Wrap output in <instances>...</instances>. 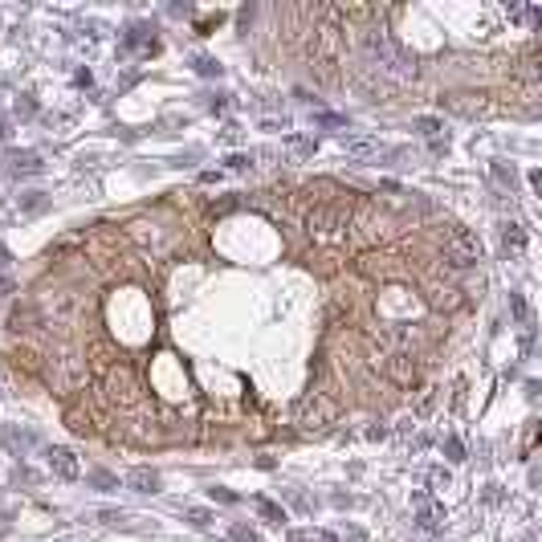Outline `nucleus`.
<instances>
[{
	"label": "nucleus",
	"mask_w": 542,
	"mask_h": 542,
	"mask_svg": "<svg viewBox=\"0 0 542 542\" xmlns=\"http://www.w3.org/2000/svg\"><path fill=\"white\" fill-rule=\"evenodd\" d=\"M441 245H445L449 265H456V270L481 265V257H485V249H481L477 232H473V228H465V225H449V228H445V237H441Z\"/></svg>",
	"instance_id": "obj_1"
},
{
	"label": "nucleus",
	"mask_w": 542,
	"mask_h": 542,
	"mask_svg": "<svg viewBox=\"0 0 542 542\" xmlns=\"http://www.w3.org/2000/svg\"><path fill=\"white\" fill-rule=\"evenodd\" d=\"M412 522L424 530V534H441V526H445V505L436 501L432 494H424V490H416L412 494Z\"/></svg>",
	"instance_id": "obj_2"
},
{
	"label": "nucleus",
	"mask_w": 542,
	"mask_h": 542,
	"mask_svg": "<svg viewBox=\"0 0 542 542\" xmlns=\"http://www.w3.org/2000/svg\"><path fill=\"white\" fill-rule=\"evenodd\" d=\"M306 228H310V237L330 241V237H339V232L347 228V212H343V208H330V204H318L314 212L306 217Z\"/></svg>",
	"instance_id": "obj_3"
},
{
	"label": "nucleus",
	"mask_w": 542,
	"mask_h": 542,
	"mask_svg": "<svg viewBox=\"0 0 542 542\" xmlns=\"http://www.w3.org/2000/svg\"><path fill=\"white\" fill-rule=\"evenodd\" d=\"M441 106H449L452 114H461V119H477V114H485V110H490L485 94H445V98H441Z\"/></svg>",
	"instance_id": "obj_4"
},
{
	"label": "nucleus",
	"mask_w": 542,
	"mask_h": 542,
	"mask_svg": "<svg viewBox=\"0 0 542 542\" xmlns=\"http://www.w3.org/2000/svg\"><path fill=\"white\" fill-rule=\"evenodd\" d=\"M49 456V469L61 477V481H74L78 473H82V465H78V456H74V449H66V445H53V449L46 452Z\"/></svg>",
	"instance_id": "obj_5"
},
{
	"label": "nucleus",
	"mask_w": 542,
	"mask_h": 542,
	"mask_svg": "<svg viewBox=\"0 0 542 542\" xmlns=\"http://www.w3.org/2000/svg\"><path fill=\"white\" fill-rule=\"evenodd\" d=\"M159 473L155 469H147V465H139V469H131L127 473V490H135V494H159Z\"/></svg>",
	"instance_id": "obj_6"
},
{
	"label": "nucleus",
	"mask_w": 542,
	"mask_h": 542,
	"mask_svg": "<svg viewBox=\"0 0 542 542\" xmlns=\"http://www.w3.org/2000/svg\"><path fill=\"white\" fill-rule=\"evenodd\" d=\"M501 249H505L510 257H522V253H526V228L505 221V225H501Z\"/></svg>",
	"instance_id": "obj_7"
},
{
	"label": "nucleus",
	"mask_w": 542,
	"mask_h": 542,
	"mask_svg": "<svg viewBox=\"0 0 542 542\" xmlns=\"http://www.w3.org/2000/svg\"><path fill=\"white\" fill-rule=\"evenodd\" d=\"M180 514H183V522L196 526V530H212V526H217V514L204 510V505H180Z\"/></svg>",
	"instance_id": "obj_8"
},
{
	"label": "nucleus",
	"mask_w": 542,
	"mask_h": 542,
	"mask_svg": "<svg viewBox=\"0 0 542 542\" xmlns=\"http://www.w3.org/2000/svg\"><path fill=\"white\" fill-rule=\"evenodd\" d=\"M12 172L17 176H37L41 172V155L37 151H12Z\"/></svg>",
	"instance_id": "obj_9"
},
{
	"label": "nucleus",
	"mask_w": 542,
	"mask_h": 542,
	"mask_svg": "<svg viewBox=\"0 0 542 542\" xmlns=\"http://www.w3.org/2000/svg\"><path fill=\"white\" fill-rule=\"evenodd\" d=\"M416 371H420V367L408 359V355H396V359H388V375H392V379H400V383H412V379H416Z\"/></svg>",
	"instance_id": "obj_10"
},
{
	"label": "nucleus",
	"mask_w": 542,
	"mask_h": 542,
	"mask_svg": "<svg viewBox=\"0 0 542 542\" xmlns=\"http://www.w3.org/2000/svg\"><path fill=\"white\" fill-rule=\"evenodd\" d=\"M343 151L355 159H371V155H379V143L375 139H343Z\"/></svg>",
	"instance_id": "obj_11"
},
{
	"label": "nucleus",
	"mask_w": 542,
	"mask_h": 542,
	"mask_svg": "<svg viewBox=\"0 0 542 542\" xmlns=\"http://www.w3.org/2000/svg\"><path fill=\"white\" fill-rule=\"evenodd\" d=\"M253 510H257L270 526H281V522H285V510H281L277 501H270V497H253Z\"/></svg>",
	"instance_id": "obj_12"
},
{
	"label": "nucleus",
	"mask_w": 542,
	"mask_h": 542,
	"mask_svg": "<svg viewBox=\"0 0 542 542\" xmlns=\"http://www.w3.org/2000/svg\"><path fill=\"white\" fill-rule=\"evenodd\" d=\"M412 131H416L420 139H428V143H432V139H441L445 123H441V119H428V114H420V119H412Z\"/></svg>",
	"instance_id": "obj_13"
},
{
	"label": "nucleus",
	"mask_w": 542,
	"mask_h": 542,
	"mask_svg": "<svg viewBox=\"0 0 542 542\" xmlns=\"http://www.w3.org/2000/svg\"><path fill=\"white\" fill-rule=\"evenodd\" d=\"M4 445L12 452H29L33 445H37V436L33 432H17V428H4Z\"/></svg>",
	"instance_id": "obj_14"
},
{
	"label": "nucleus",
	"mask_w": 542,
	"mask_h": 542,
	"mask_svg": "<svg viewBox=\"0 0 542 542\" xmlns=\"http://www.w3.org/2000/svg\"><path fill=\"white\" fill-rule=\"evenodd\" d=\"M490 172H494V180L501 183V188H510V192H514V183H518V168H514V163L497 159V163H490Z\"/></svg>",
	"instance_id": "obj_15"
},
{
	"label": "nucleus",
	"mask_w": 542,
	"mask_h": 542,
	"mask_svg": "<svg viewBox=\"0 0 542 542\" xmlns=\"http://www.w3.org/2000/svg\"><path fill=\"white\" fill-rule=\"evenodd\" d=\"M46 208H49L46 192H25V196H21V212H25V217H37V212H46Z\"/></svg>",
	"instance_id": "obj_16"
},
{
	"label": "nucleus",
	"mask_w": 542,
	"mask_h": 542,
	"mask_svg": "<svg viewBox=\"0 0 542 542\" xmlns=\"http://www.w3.org/2000/svg\"><path fill=\"white\" fill-rule=\"evenodd\" d=\"M510 314H514V322H518V326H530V302H526L518 290L510 294Z\"/></svg>",
	"instance_id": "obj_17"
},
{
	"label": "nucleus",
	"mask_w": 542,
	"mask_h": 542,
	"mask_svg": "<svg viewBox=\"0 0 542 542\" xmlns=\"http://www.w3.org/2000/svg\"><path fill=\"white\" fill-rule=\"evenodd\" d=\"M86 481H90V485H98V490H114V485H119V477H114V473H106V469H90V473H86Z\"/></svg>",
	"instance_id": "obj_18"
},
{
	"label": "nucleus",
	"mask_w": 542,
	"mask_h": 542,
	"mask_svg": "<svg viewBox=\"0 0 542 542\" xmlns=\"http://www.w3.org/2000/svg\"><path fill=\"white\" fill-rule=\"evenodd\" d=\"M192 66H196L200 78H221V61H217V57H196Z\"/></svg>",
	"instance_id": "obj_19"
},
{
	"label": "nucleus",
	"mask_w": 542,
	"mask_h": 542,
	"mask_svg": "<svg viewBox=\"0 0 542 542\" xmlns=\"http://www.w3.org/2000/svg\"><path fill=\"white\" fill-rule=\"evenodd\" d=\"M290 147H294V155H314L318 151V139H306V135H290Z\"/></svg>",
	"instance_id": "obj_20"
},
{
	"label": "nucleus",
	"mask_w": 542,
	"mask_h": 542,
	"mask_svg": "<svg viewBox=\"0 0 542 542\" xmlns=\"http://www.w3.org/2000/svg\"><path fill=\"white\" fill-rule=\"evenodd\" d=\"M445 456H449V461H465V445H461L456 436H445Z\"/></svg>",
	"instance_id": "obj_21"
},
{
	"label": "nucleus",
	"mask_w": 542,
	"mask_h": 542,
	"mask_svg": "<svg viewBox=\"0 0 542 542\" xmlns=\"http://www.w3.org/2000/svg\"><path fill=\"white\" fill-rule=\"evenodd\" d=\"M228 539H232V542H261V539H257V530H249V526H232Z\"/></svg>",
	"instance_id": "obj_22"
},
{
	"label": "nucleus",
	"mask_w": 542,
	"mask_h": 542,
	"mask_svg": "<svg viewBox=\"0 0 542 542\" xmlns=\"http://www.w3.org/2000/svg\"><path fill=\"white\" fill-rule=\"evenodd\" d=\"M314 127H347V119H343V114H326V110H322V114H314Z\"/></svg>",
	"instance_id": "obj_23"
},
{
	"label": "nucleus",
	"mask_w": 542,
	"mask_h": 542,
	"mask_svg": "<svg viewBox=\"0 0 542 542\" xmlns=\"http://www.w3.org/2000/svg\"><path fill=\"white\" fill-rule=\"evenodd\" d=\"M208 494H212V501H225V505H237V501H241V497L232 494V490H225V485H212Z\"/></svg>",
	"instance_id": "obj_24"
},
{
	"label": "nucleus",
	"mask_w": 542,
	"mask_h": 542,
	"mask_svg": "<svg viewBox=\"0 0 542 542\" xmlns=\"http://www.w3.org/2000/svg\"><path fill=\"white\" fill-rule=\"evenodd\" d=\"M432 408H436V388H428V392L420 396V404H416V412H420V416H428Z\"/></svg>",
	"instance_id": "obj_25"
},
{
	"label": "nucleus",
	"mask_w": 542,
	"mask_h": 542,
	"mask_svg": "<svg viewBox=\"0 0 542 542\" xmlns=\"http://www.w3.org/2000/svg\"><path fill=\"white\" fill-rule=\"evenodd\" d=\"M343 542H367V534H363L359 526H347V530H343Z\"/></svg>",
	"instance_id": "obj_26"
},
{
	"label": "nucleus",
	"mask_w": 542,
	"mask_h": 542,
	"mask_svg": "<svg viewBox=\"0 0 542 542\" xmlns=\"http://www.w3.org/2000/svg\"><path fill=\"white\" fill-rule=\"evenodd\" d=\"M37 106H33V98L29 94H21V102H17V114H33Z\"/></svg>",
	"instance_id": "obj_27"
},
{
	"label": "nucleus",
	"mask_w": 542,
	"mask_h": 542,
	"mask_svg": "<svg viewBox=\"0 0 542 542\" xmlns=\"http://www.w3.org/2000/svg\"><path fill=\"white\" fill-rule=\"evenodd\" d=\"M228 168H232V172H245V168H249V155H228Z\"/></svg>",
	"instance_id": "obj_28"
},
{
	"label": "nucleus",
	"mask_w": 542,
	"mask_h": 542,
	"mask_svg": "<svg viewBox=\"0 0 542 542\" xmlns=\"http://www.w3.org/2000/svg\"><path fill=\"white\" fill-rule=\"evenodd\" d=\"M98 518H102V522H110V526H114V522H123V518H127V514H123V510H102V514H98Z\"/></svg>",
	"instance_id": "obj_29"
},
{
	"label": "nucleus",
	"mask_w": 542,
	"mask_h": 542,
	"mask_svg": "<svg viewBox=\"0 0 542 542\" xmlns=\"http://www.w3.org/2000/svg\"><path fill=\"white\" fill-rule=\"evenodd\" d=\"M12 290H17V285H12V277H8V273H0V298H8Z\"/></svg>",
	"instance_id": "obj_30"
},
{
	"label": "nucleus",
	"mask_w": 542,
	"mask_h": 542,
	"mask_svg": "<svg viewBox=\"0 0 542 542\" xmlns=\"http://www.w3.org/2000/svg\"><path fill=\"white\" fill-rule=\"evenodd\" d=\"M290 542H322V539H318V534H306V530H294Z\"/></svg>",
	"instance_id": "obj_31"
},
{
	"label": "nucleus",
	"mask_w": 542,
	"mask_h": 542,
	"mask_svg": "<svg viewBox=\"0 0 542 542\" xmlns=\"http://www.w3.org/2000/svg\"><path fill=\"white\" fill-rule=\"evenodd\" d=\"M212 25H221V12H217V17H204V21H200V33H208Z\"/></svg>",
	"instance_id": "obj_32"
},
{
	"label": "nucleus",
	"mask_w": 542,
	"mask_h": 542,
	"mask_svg": "<svg viewBox=\"0 0 542 542\" xmlns=\"http://www.w3.org/2000/svg\"><path fill=\"white\" fill-rule=\"evenodd\" d=\"M432 481H436V485H445V490H449V473H445V469H432Z\"/></svg>",
	"instance_id": "obj_33"
},
{
	"label": "nucleus",
	"mask_w": 542,
	"mask_h": 542,
	"mask_svg": "<svg viewBox=\"0 0 542 542\" xmlns=\"http://www.w3.org/2000/svg\"><path fill=\"white\" fill-rule=\"evenodd\" d=\"M8 265H12V253H8V249H4V245H0V273L8 270Z\"/></svg>",
	"instance_id": "obj_34"
},
{
	"label": "nucleus",
	"mask_w": 542,
	"mask_h": 542,
	"mask_svg": "<svg viewBox=\"0 0 542 542\" xmlns=\"http://www.w3.org/2000/svg\"><path fill=\"white\" fill-rule=\"evenodd\" d=\"M0 534H8V518L4 514H0Z\"/></svg>",
	"instance_id": "obj_35"
},
{
	"label": "nucleus",
	"mask_w": 542,
	"mask_h": 542,
	"mask_svg": "<svg viewBox=\"0 0 542 542\" xmlns=\"http://www.w3.org/2000/svg\"><path fill=\"white\" fill-rule=\"evenodd\" d=\"M0 135H4V123H0Z\"/></svg>",
	"instance_id": "obj_36"
}]
</instances>
